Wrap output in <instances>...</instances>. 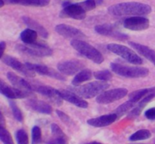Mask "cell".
<instances>
[{
	"label": "cell",
	"instance_id": "5b68a950",
	"mask_svg": "<svg viewBox=\"0 0 155 144\" xmlns=\"http://www.w3.org/2000/svg\"><path fill=\"white\" fill-rule=\"evenodd\" d=\"M108 51L124 58L130 63L134 65H142L143 63L142 59L134 51L125 45L120 44L111 43L107 45Z\"/></svg>",
	"mask_w": 155,
	"mask_h": 144
},
{
	"label": "cell",
	"instance_id": "d6986e66",
	"mask_svg": "<svg viewBox=\"0 0 155 144\" xmlns=\"http://www.w3.org/2000/svg\"><path fill=\"white\" fill-rule=\"evenodd\" d=\"M118 116L116 113L104 115L97 118H93L87 120V124L94 128H103L107 127L115 122Z\"/></svg>",
	"mask_w": 155,
	"mask_h": 144
},
{
	"label": "cell",
	"instance_id": "52a82bcc",
	"mask_svg": "<svg viewBox=\"0 0 155 144\" xmlns=\"http://www.w3.org/2000/svg\"><path fill=\"white\" fill-rule=\"evenodd\" d=\"M63 5L64 8L59 14V16L61 18H71L79 21L86 18V11L80 2L74 4L65 2Z\"/></svg>",
	"mask_w": 155,
	"mask_h": 144
},
{
	"label": "cell",
	"instance_id": "e575fe53",
	"mask_svg": "<svg viewBox=\"0 0 155 144\" xmlns=\"http://www.w3.org/2000/svg\"><path fill=\"white\" fill-rule=\"evenodd\" d=\"M55 112H56V114H57V116H58L59 119H60L64 123L66 124V125H72L73 120L71 119V117H70L69 116H68V115L66 114V113H64L63 111L59 110H57Z\"/></svg>",
	"mask_w": 155,
	"mask_h": 144
},
{
	"label": "cell",
	"instance_id": "484cf974",
	"mask_svg": "<svg viewBox=\"0 0 155 144\" xmlns=\"http://www.w3.org/2000/svg\"><path fill=\"white\" fill-rule=\"evenodd\" d=\"M151 137V133L148 129H141L135 132L130 137V141H139V140H148Z\"/></svg>",
	"mask_w": 155,
	"mask_h": 144
},
{
	"label": "cell",
	"instance_id": "277c9868",
	"mask_svg": "<svg viewBox=\"0 0 155 144\" xmlns=\"http://www.w3.org/2000/svg\"><path fill=\"white\" fill-rule=\"evenodd\" d=\"M110 68L117 75L128 78H144L149 74L148 69L142 66H130L117 63H111Z\"/></svg>",
	"mask_w": 155,
	"mask_h": 144
},
{
	"label": "cell",
	"instance_id": "74e56055",
	"mask_svg": "<svg viewBox=\"0 0 155 144\" xmlns=\"http://www.w3.org/2000/svg\"><path fill=\"white\" fill-rule=\"evenodd\" d=\"M145 117L149 120H155V108H151L145 113Z\"/></svg>",
	"mask_w": 155,
	"mask_h": 144
},
{
	"label": "cell",
	"instance_id": "f35d334b",
	"mask_svg": "<svg viewBox=\"0 0 155 144\" xmlns=\"http://www.w3.org/2000/svg\"><path fill=\"white\" fill-rule=\"evenodd\" d=\"M6 48V43L2 41V42H0V59L2 57L3 54H4Z\"/></svg>",
	"mask_w": 155,
	"mask_h": 144
},
{
	"label": "cell",
	"instance_id": "8992f818",
	"mask_svg": "<svg viewBox=\"0 0 155 144\" xmlns=\"http://www.w3.org/2000/svg\"><path fill=\"white\" fill-rule=\"evenodd\" d=\"M16 48L20 52L33 57H49L53 53L52 49L49 47L37 42L33 45H18Z\"/></svg>",
	"mask_w": 155,
	"mask_h": 144
},
{
	"label": "cell",
	"instance_id": "f546056e",
	"mask_svg": "<svg viewBox=\"0 0 155 144\" xmlns=\"http://www.w3.org/2000/svg\"><path fill=\"white\" fill-rule=\"evenodd\" d=\"M9 106H10V108L12 110V114H13L15 119L18 122H22L23 120H24V116H23L22 112L20 110L19 107H18L16 103L13 101H9Z\"/></svg>",
	"mask_w": 155,
	"mask_h": 144
},
{
	"label": "cell",
	"instance_id": "cb8c5ba5",
	"mask_svg": "<svg viewBox=\"0 0 155 144\" xmlns=\"http://www.w3.org/2000/svg\"><path fill=\"white\" fill-rule=\"evenodd\" d=\"M92 72L90 69H83V70L80 71V72L75 75L74 79L72 80V85L74 87L79 86L82 83L87 82L92 78Z\"/></svg>",
	"mask_w": 155,
	"mask_h": 144
},
{
	"label": "cell",
	"instance_id": "44dd1931",
	"mask_svg": "<svg viewBox=\"0 0 155 144\" xmlns=\"http://www.w3.org/2000/svg\"><path fill=\"white\" fill-rule=\"evenodd\" d=\"M129 45L139 54L145 57L147 60L153 63L155 66V51L149 47L135 42H129Z\"/></svg>",
	"mask_w": 155,
	"mask_h": 144
},
{
	"label": "cell",
	"instance_id": "7bdbcfd3",
	"mask_svg": "<svg viewBox=\"0 0 155 144\" xmlns=\"http://www.w3.org/2000/svg\"><path fill=\"white\" fill-rule=\"evenodd\" d=\"M140 144H142V143H140Z\"/></svg>",
	"mask_w": 155,
	"mask_h": 144
},
{
	"label": "cell",
	"instance_id": "7c38bea8",
	"mask_svg": "<svg viewBox=\"0 0 155 144\" xmlns=\"http://www.w3.org/2000/svg\"><path fill=\"white\" fill-rule=\"evenodd\" d=\"M25 64L28 67V69L33 71L34 72L39 74V75H45V76H48L51 78L60 80V81H65L66 80L64 75H62L58 71L55 70V69H52V68L48 67L47 66H45V65L32 63H29V62L25 63Z\"/></svg>",
	"mask_w": 155,
	"mask_h": 144
},
{
	"label": "cell",
	"instance_id": "4fadbf2b",
	"mask_svg": "<svg viewBox=\"0 0 155 144\" xmlns=\"http://www.w3.org/2000/svg\"><path fill=\"white\" fill-rule=\"evenodd\" d=\"M54 30L60 36H63L66 39H71L72 40H74V39L82 40L86 37V35L78 28L73 27V26L68 25V24H58L55 27Z\"/></svg>",
	"mask_w": 155,
	"mask_h": 144
},
{
	"label": "cell",
	"instance_id": "3957f363",
	"mask_svg": "<svg viewBox=\"0 0 155 144\" xmlns=\"http://www.w3.org/2000/svg\"><path fill=\"white\" fill-rule=\"evenodd\" d=\"M71 45L80 54L89 60H92L94 63L101 64L104 62V57L102 54L88 42L83 40L74 39L71 40Z\"/></svg>",
	"mask_w": 155,
	"mask_h": 144
},
{
	"label": "cell",
	"instance_id": "60d3db41",
	"mask_svg": "<svg viewBox=\"0 0 155 144\" xmlns=\"http://www.w3.org/2000/svg\"><path fill=\"white\" fill-rule=\"evenodd\" d=\"M5 5V2L3 0H0V8H2Z\"/></svg>",
	"mask_w": 155,
	"mask_h": 144
},
{
	"label": "cell",
	"instance_id": "6da1fadb",
	"mask_svg": "<svg viewBox=\"0 0 155 144\" xmlns=\"http://www.w3.org/2000/svg\"><path fill=\"white\" fill-rule=\"evenodd\" d=\"M149 5L137 2H128L113 5L107 9V12L113 16L124 15H145L151 12Z\"/></svg>",
	"mask_w": 155,
	"mask_h": 144
},
{
	"label": "cell",
	"instance_id": "5bb4252c",
	"mask_svg": "<svg viewBox=\"0 0 155 144\" xmlns=\"http://www.w3.org/2000/svg\"><path fill=\"white\" fill-rule=\"evenodd\" d=\"M33 91H36L44 97L49 99L50 101L58 106L62 105L63 99L60 97L58 89L54 88L48 85H33Z\"/></svg>",
	"mask_w": 155,
	"mask_h": 144
},
{
	"label": "cell",
	"instance_id": "9c48e42d",
	"mask_svg": "<svg viewBox=\"0 0 155 144\" xmlns=\"http://www.w3.org/2000/svg\"><path fill=\"white\" fill-rule=\"evenodd\" d=\"M95 30L98 34L101 36L111 38L116 40L127 41L130 38L128 35L119 31L114 26L111 24H104L101 25H97L95 27Z\"/></svg>",
	"mask_w": 155,
	"mask_h": 144
},
{
	"label": "cell",
	"instance_id": "2e32d148",
	"mask_svg": "<svg viewBox=\"0 0 155 144\" xmlns=\"http://www.w3.org/2000/svg\"><path fill=\"white\" fill-rule=\"evenodd\" d=\"M2 62L8 66L9 67L12 68L17 72H19L20 73L26 75L27 77H34L35 72L33 71L30 70L28 69L25 63H21V61L16 59L15 57H12V56H5L2 58Z\"/></svg>",
	"mask_w": 155,
	"mask_h": 144
},
{
	"label": "cell",
	"instance_id": "d4e9b609",
	"mask_svg": "<svg viewBox=\"0 0 155 144\" xmlns=\"http://www.w3.org/2000/svg\"><path fill=\"white\" fill-rule=\"evenodd\" d=\"M12 4L33 7H45L50 3V0H9Z\"/></svg>",
	"mask_w": 155,
	"mask_h": 144
},
{
	"label": "cell",
	"instance_id": "603a6c76",
	"mask_svg": "<svg viewBox=\"0 0 155 144\" xmlns=\"http://www.w3.org/2000/svg\"><path fill=\"white\" fill-rule=\"evenodd\" d=\"M38 33L34 30H31L30 28H27L21 32L20 35L21 40L24 42L25 45H33L36 43L38 37Z\"/></svg>",
	"mask_w": 155,
	"mask_h": 144
},
{
	"label": "cell",
	"instance_id": "ab89813d",
	"mask_svg": "<svg viewBox=\"0 0 155 144\" xmlns=\"http://www.w3.org/2000/svg\"><path fill=\"white\" fill-rule=\"evenodd\" d=\"M6 122H5V119L4 116H3L2 113L0 110V126L1 127H5Z\"/></svg>",
	"mask_w": 155,
	"mask_h": 144
},
{
	"label": "cell",
	"instance_id": "30bf717a",
	"mask_svg": "<svg viewBox=\"0 0 155 144\" xmlns=\"http://www.w3.org/2000/svg\"><path fill=\"white\" fill-rule=\"evenodd\" d=\"M0 94L11 100L23 99L33 95V92L31 91H25L8 85L1 78H0Z\"/></svg>",
	"mask_w": 155,
	"mask_h": 144
},
{
	"label": "cell",
	"instance_id": "9a60e30c",
	"mask_svg": "<svg viewBox=\"0 0 155 144\" xmlns=\"http://www.w3.org/2000/svg\"><path fill=\"white\" fill-rule=\"evenodd\" d=\"M149 20L140 16H135L124 20V27L133 31H142L149 27Z\"/></svg>",
	"mask_w": 155,
	"mask_h": 144
},
{
	"label": "cell",
	"instance_id": "4316f807",
	"mask_svg": "<svg viewBox=\"0 0 155 144\" xmlns=\"http://www.w3.org/2000/svg\"><path fill=\"white\" fill-rule=\"evenodd\" d=\"M148 93V88L139 89V90L135 91L132 92L129 95V101H132L135 104H137L141 100L143 99L145 96H147Z\"/></svg>",
	"mask_w": 155,
	"mask_h": 144
},
{
	"label": "cell",
	"instance_id": "8d00e7d4",
	"mask_svg": "<svg viewBox=\"0 0 155 144\" xmlns=\"http://www.w3.org/2000/svg\"><path fill=\"white\" fill-rule=\"evenodd\" d=\"M68 138L66 137H61V138H54L51 137L50 140L46 142V144H67Z\"/></svg>",
	"mask_w": 155,
	"mask_h": 144
},
{
	"label": "cell",
	"instance_id": "4dcf8cb0",
	"mask_svg": "<svg viewBox=\"0 0 155 144\" xmlns=\"http://www.w3.org/2000/svg\"><path fill=\"white\" fill-rule=\"evenodd\" d=\"M0 140L3 144H15L12 135L5 127L0 126Z\"/></svg>",
	"mask_w": 155,
	"mask_h": 144
},
{
	"label": "cell",
	"instance_id": "b9f144b4",
	"mask_svg": "<svg viewBox=\"0 0 155 144\" xmlns=\"http://www.w3.org/2000/svg\"><path fill=\"white\" fill-rule=\"evenodd\" d=\"M86 144H103V143H99V142H95V141H94V142H91V143H86Z\"/></svg>",
	"mask_w": 155,
	"mask_h": 144
},
{
	"label": "cell",
	"instance_id": "836d02e7",
	"mask_svg": "<svg viewBox=\"0 0 155 144\" xmlns=\"http://www.w3.org/2000/svg\"><path fill=\"white\" fill-rule=\"evenodd\" d=\"M51 131L52 134V137L54 138H61V137H66L64 133L61 130V128L57 125V124H51Z\"/></svg>",
	"mask_w": 155,
	"mask_h": 144
},
{
	"label": "cell",
	"instance_id": "f1b7e54d",
	"mask_svg": "<svg viewBox=\"0 0 155 144\" xmlns=\"http://www.w3.org/2000/svg\"><path fill=\"white\" fill-rule=\"evenodd\" d=\"M93 75L96 79L101 82L110 81V80H111L112 78H113V75H112L111 72H110V71L107 70V69L96 71V72H94Z\"/></svg>",
	"mask_w": 155,
	"mask_h": 144
},
{
	"label": "cell",
	"instance_id": "ba28073f",
	"mask_svg": "<svg viewBox=\"0 0 155 144\" xmlns=\"http://www.w3.org/2000/svg\"><path fill=\"white\" fill-rule=\"evenodd\" d=\"M128 94V90L124 88L105 91L96 98V102L99 104H109L123 99Z\"/></svg>",
	"mask_w": 155,
	"mask_h": 144
},
{
	"label": "cell",
	"instance_id": "d590c367",
	"mask_svg": "<svg viewBox=\"0 0 155 144\" xmlns=\"http://www.w3.org/2000/svg\"><path fill=\"white\" fill-rule=\"evenodd\" d=\"M80 3H81L82 6H83V8L86 12L95 9L97 5L95 0H86L84 2H81Z\"/></svg>",
	"mask_w": 155,
	"mask_h": 144
},
{
	"label": "cell",
	"instance_id": "ffe728a7",
	"mask_svg": "<svg viewBox=\"0 0 155 144\" xmlns=\"http://www.w3.org/2000/svg\"><path fill=\"white\" fill-rule=\"evenodd\" d=\"M27 106L30 110L41 114L50 115L53 111L52 107L49 104L37 99H30L27 101Z\"/></svg>",
	"mask_w": 155,
	"mask_h": 144
},
{
	"label": "cell",
	"instance_id": "7402d4cb",
	"mask_svg": "<svg viewBox=\"0 0 155 144\" xmlns=\"http://www.w3.org/2000/svg\"><path fill=\"white\" fill-rule=\"evenodd\" d=\"M22 19L24 24L29 28L36 31L41 37H42L43 39H47L48 37V33L46 30V29L43 26L41 25L39 22L32 19V18H29V17H23Z\"/></svg>",
	"mask_w": 155,
	"mask_h": 144
},
{
	"label": "cell",
	"instance_id": "83f0119b",
	"mask_svg": "<svg viewBox=\"0 0 155 144\" xmlns=\"http://www.w3.org/2000/svg\"><path fill=\"white\" fill-rule=\"evenodd\" d=\"M135 107H136V104L134 103H133L130 101H128L124 103V104H121L120 107H118L117 109L116 110L115 113L119 117V116H121L124 114H125V113H127L130 110H133Z\"/></svg>",
	"mask_w": 155,
	"mask_h": 144
},
{
	"label": "cell",
	"instance_id": "ac0fdd59",
	"mask_svg": "<svg viewBox=\"0 0 155 144\" xmlns=\"http://www.w3.org/2000/svg\"><path fill=\"white\" fill-rule=\"evenodd\" d=\"M7 78L8 81L12 84V85L16 88L25 91H33V84L29 82L24 78L18 76L12 72H8L7 73Z\"/></svg>",
	"mask_w": 155,
	"mask_h": 144
},
{
	"label": "cell",
	"instance_id": "1f68e13d",
	"mask_svg": "<svg viewBox=\"0 0 155 144\" xmlns=\"http://www.w3.org/2000/svg\"><path fill=\"white\" fill-rule=\"evenodd\" d=\"M42 142V131L39 126L32 128V144H40Z\"/></svg>",
	"mask_w": 155,
	"mask_h": 144
},
{
	"label": "cell",
	"instance_id": "8fae6325",
	"mask_svg": "<svg viewBox=\"0 0 155 144\" xmlns=\"http://www.w3.org/2000/svg\"><path fill=\"white\" fill-rule=\"evenodd\" d=\"M57 67L58 72L63 75H74L83 70L85 64L80 60H70L60 62L58 63Z\"/></svg>",
	"mask_w": 155,
	"mask_h": 144
},
{
	"label": "cell",
	"instance_id": "e0dca14e",
	"mask_svg": "<svg viewBox=\"0 0 155 144\" xmlns=\"http://www.w3.org/2000/svg\"><path fill=\"white\" fill-rule=\"evenodd\" d=\"M58 91L61 98L69 102L70 104H72L73 105L81 109H86L89 107V104L86 101L71 91L64 90V89H59Z\"/></svg>",
	"mask_w": 155,
	"mask_h": 144
},
{
	"label": "cell",
	"instance_id": "d6a6232c",
	"mask_svg": "<svg viewBox=\"0 0 155 144\" xmlns=\"http://www.w3.org/2000/svg\"><path fill=\"white\" fill-rule=\"evenodd\" d=\"M16 140L18 144H29L28 134L25 130L19 129L17 131Z\"/></svg>",
	"mask_w": 155,
	"mask_h": 144
},
{
	"label": "cell",
	"instance_id": "7a4b0ae2",
	"mask_svg": "<svg viewBox=\"0 0 155 144\" xmlns=\"http://www.w3.org/2000/svg\"><path fill=\"white\" fill-rule=\"evenodd\" d=\"M109 87L110 85L106 82L95 81L88 83L84 85L74 87L70 89V91L77 94L83 99V98L90 99V98H93L96 96L98 97L102 92L105 91V90H107Z\"/></svg>",
	"mask_w": 155,
	"mask_h": 144
}]
</instances>
